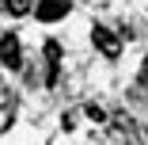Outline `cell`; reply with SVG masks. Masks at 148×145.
Listing matches in <instances>:
<instances>
[{
    "instance_id": "1",
    "label": "cell",
    "mask_w": 148,
    "mask_h": 145,
    "mask_svg": "<svg viewBox=\"0 0 148 145\" xmlns=\"http://www.w3.org/2000/svg\"><path fill=\"white\" fill-rule=\"evenodd\" d=\"M91 42L110 57V61H114V57H122V38H118L114 31H106L103 23H95V27H91Z\"/></svg>"
},
{
    "instance_id": "2",
    "label": "cell",
    "mask_w": 148,
    "mask_h": 145,
    "mask_svg": "<svg viewBox=\"0 0 148 145\" xmlns=\"http://www.w3.org/2000/svg\"><path fill=\"white\" fill-rule=\"evenodd\" d=\"M0 61H4L8 69H19L23 65V53H19V38L15 35H4V38H0Z\"/></svg>"
},
{
    "instance_id": "3",
    "label": "cell",
    "mask_w": 148,
    "mask_h": 145,
    "mask_svg": "<svg viewBox=\"0 0 148 145\" xmlns=\"http://www.w3.org/2000/svg\"><path fill=\"white\" fill-rule=\"evenodd\" d=\"M34 15H38L42 23H53V19L69 15V0H42V4L34 8Z\"/></svg>"
},
{
    "instance_id": "4",
    "label": "cell",
    "mask_w": 148,
    "mask_h": 145,
    "mask_svg": "<svg viewBox=\"0 0 148 145\" xmlns=\"http://www.w3.org/2000/svg\"><path fill=\"white\" fill-rule=\"evenodd\" d=\"M42 50H46V65H49V69H46V84H57V65H61V46H57V42L49 38V42H46Z\"/></svg>"
},
{
    "instance_id": "5",
    "label": "cell",
    "mask_w": 148,
    "mask_h": 145,
    "mask_svg": "<svg viewBox=\"0 0 148 145\" xmlns=\"http://www.w3.org/2000/svg\"><path fill=\"white\" fill-rule=\"evenodd\" d=\"M4 8L12 15H27V12H31V0H4Z\"/></svg>"
},
{
    "instance_id": "6",
    "label": "cell",
    "mask_w": 148,
    "mask_h": 145,
    "mask_svg": "<svg viewBox=\"0 0 148 145\" xmlns=\"http://www.w3.org/2000/svg\"><path fill=\"white\" fill-rule=\"evenodd\" d=\"M84 111H87V119H95V122H106V111H103V107H95V103H87Z\"/></svg>"
}]
</instances>
